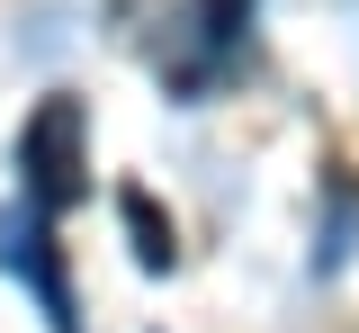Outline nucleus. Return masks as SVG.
I'll list each match as a JSON object with an SVG mask.
<instances>
[{
  "label": "nucleus",
  "instance_id": "f257e3e1",
  "mask_svg": "<svg viewBox=\"0 0 359 333\" xmlns=\"http://www.w3.org/2000/svg\"><path fill=\"white\" fill-rule=\"evenodd\" d=\"M18 171H27V198H36L45 226H54L63 207L90 198V117H81L72 91L36 99V117L18 126Z\"/></svg>",
  "mask_w": 359,
  "mask_h": 333
},
{
  "label": "nucleus",
  "instance_id": "f03ea898",
  "mask_svg": "<svg viewBox=\"0 0 359 333\" xmlns=\"http://www.w3.org/2000/svg\"><path fill=\"white\" fill-rule=\"evenodd\" d=\"M117 207H126V226H135V261H144V270H171V226H162V207L144 190H117Z\"/></svg>",
  "mask_w": 359,
  "mask_h": 333
},
{
  "label": "nucleus",
  "instance_id": "7ed1b4c3",
  "mask_svg": "<svg viewBox=\"0 0 359 333\" xmlns=\"http://www.w3.org/2000/svg\"><path fill=\"white\" fill-rule=\"evenodd\" d=\"M243 27H252V0H198V37L207 46H233Z\"/></svg>",
  "mask_w": 359,
  "mask_h": 333
}]
</instances>
